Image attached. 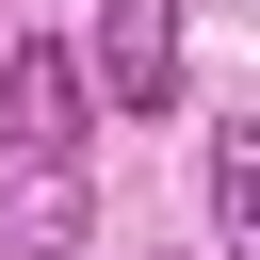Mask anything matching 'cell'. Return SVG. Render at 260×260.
I'll return each instance as SVG.
<instances>
[{
  "mask_svg": "<svg viewBox=\"0 0 260 260\" xmlns=\"http://www.w3.org/2000/svg\"><path fill=\"white\" fill-rule=\"evenodd\" d=\"M98 244V179L81 162H16L0 179V260H81Z\"/></svg>",
  "mask_w": 260,
  "mask_h": 260,
  "instance_id": "3",
  "label": "cell"
},
{
  "mask_svg": "<svg viewBox=\"0 0 260 260\" xmlns=\"http://www.w3.org/2000/svg\"><path fill=\"white\" fill-rule=\"evenodd\" d=\"M211 244H260V114L211 130Z\"/></svg>",
  "mask_w": 260,
  "mask_h": 260,
  "instance_id": "4",
  "label": "cell"
},
{
  "mask_svg": "<svg viewBox=\"0 0 260 260\" xmlns=\"http://www.w3.org/2000/svg\"><path fill=\"white\" fill-rule=\"evenodd\" d=\"M81 49H49V32H16L0 49V162H81Z\"/></svg>",
  "mask_w": 260,
  "mask_h": 260,
  "instance_id": "2",
  "label": "cell"
},
{
  "mask_svg": "<svg viewBox=\"0 0 260 260\" xmlns=\"http://www.w3.org/2000/svg\"><path fill=\"white\" fill-rule=\"evenodd\" d=\"M179 16H195V0H98L81 98H114L130 130H162V114H179Z\"/></svg>",
  "mask_w": 260,
  "mask_h": 260,
  "instance_id": "1",
  "label": "cell"
}]
</instances>
